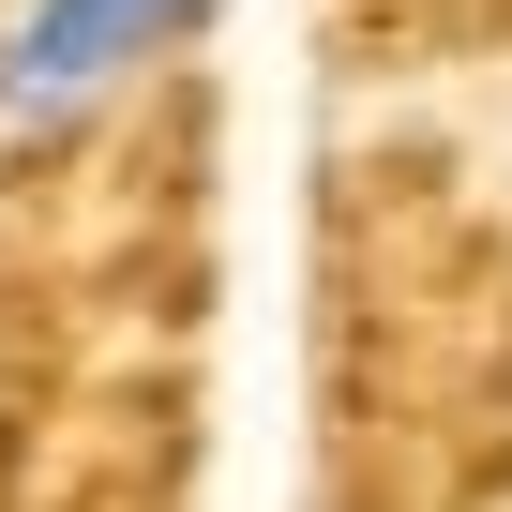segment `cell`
<instances>
[{
	"label": "cell",
	"mask_w": 512,
	"mask_h": 512,
	"mask_svg": "<svg viewBox=\"0 0 512 512\" xmlns=\"http://www.w3.org/2000/svg\"><path fill=\"white\" fill-rule=\"evenodd\" d=\"M226 0H0V136H76L166 76Z\"/></svg>",
	"instance_id": "1"
}]
</instances>
